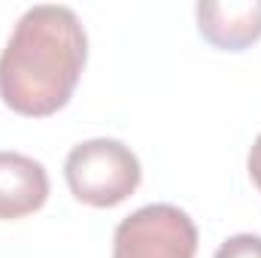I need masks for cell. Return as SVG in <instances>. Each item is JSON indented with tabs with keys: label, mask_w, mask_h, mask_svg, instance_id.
Instances as JSON below:
<instances>
[{
	"label": "cell",
	"mask_w": 261,
	"mask_h": 258,
	"mask_svg": "<svg viewBox=\"0 0 261 258\" xmlns=\"http://www.w3.org/2000/svg\"><path fill=\"white\" fill-rule=\"evenodd\" d=\"M213 258H261V237L258 234H234L216 249Z\"/></svg>",
	"instance_id": "obj_6"
},
{
	"label": "cell",
	"mask_w": 261,
	"mask_h": 258,
	"mask_svg": "<svg viewBox=\"0 0 261 258\" xmlns=\"http://www.w3.org/2000/svg\"><path fill=\"white\" fill-rule=\"evenodd\" d=\"M197 225L173 203H146L113 234V258H195Z\"/></svg>",
	"instance_id": "obj_3"
},
{
	"label": "cell",
	"mask_w": 261,
	"mask_h": 258,
	"mask_svg": "<svg viewBox=\"0 0 261 258\" xmlns=\"http://www.w3.org/2000/svg\"><path fill=\"white\" fill-rule=\"evenodd\" d=\"M49 200V173L21 152H0V222L24 219Z\"/></svg>",
	"instance_id": "obj_4"
},
{
	"label": "cell",
	"mask_w": 261,
	"mask_h": 258,
	"mask_svg": "<svg viewBox=\"0 0 261 258\" xmlns=\"http://www.w3.org/2000/svg\"><path fill=\"white\" fill-rule=\"evenodd\" d=\"M200 37L222 52H243L261 40V0L246 3H197Z\"/></svg>",
	"instance_id": "obj_5"
},
{
	"label": "cell",
	"mask_w": 261,
	"mask_h": 258,
	"mask_svg": "<svg viewBox=\"0 0 261 258\" xmlns=\"http://www.w3.org/2000/svg\"><path fill=\"white\" fill-rule=\"evenodd\" d=\"M246 170H249V179L255 183V189L261 192V134L255 137L252 149H249V158H246Z\"/></svg>",
	"instance_id": "obj_7"
},
{
	"label": "cell",
	"mask_w": 261,
	"mask_h": 258,
	"mask_svg": "<svg viewBox=\"0 0 261 258\" xmlns=\"http://www.w3.org/2000/svg\"><path fill=\"white\" fill-rule=\"evenodd\" d=\"M64 176L70 194L94 210H110L125 203L140 189L143 167L140 158L122 140L94 137L76 143L64 161Z\"/></svg>",
	"instance_id": "obj_2"
},
{
	"label": "cell",
	"mask_w": 261,
	"mask_h": 258,
	"mask_svg": "<svg viewBox=\"0 0 261 258\" xmlns=\"http://www.w3.org/2000/svg\"><path fill=\"white\" fill-rule=\"evenodd\" d=\"M88 61V34L70 6H31L0 52V97L28 119L64 110Z\"/></svg>",
	"instance_id": "obj_1"
}]
</instances>
